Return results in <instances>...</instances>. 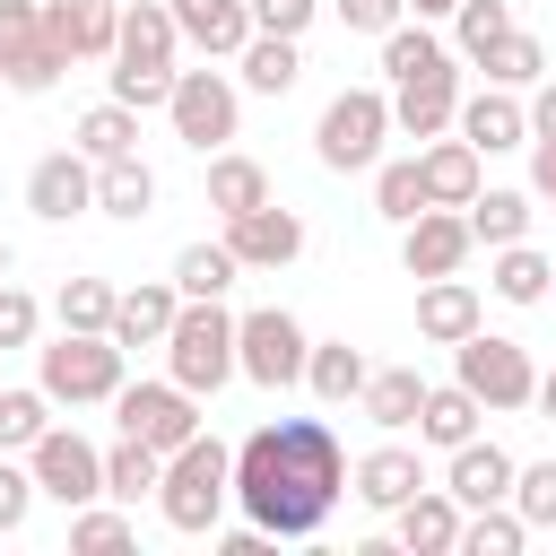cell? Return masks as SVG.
I'll return each instance as SVG.
<instances>
[{"instance_id":"cell-29","label":"cell","mask_w":556,"mask_h":556,"mask_svg":"<svg viewBox=\"0 0 556 556\" xmlns=\"http://www.w3.org/2000/svg\"><path fill=\"white\" fill-rule=\"evenodd\" d=\"M96 165H113V156H139V104H122V96H104V104H87L78 113V130H70Z\"/></svg>"},{"instance_id":"cell-39","label":"cell","mask_w":556,"mask_h":556,"mask_svg":"<svg viewBox=\"0 0 556 556\" xmlns=\"http://www.w3.org/2000/svg\"><path fill=\"white\" fill-rule=\"evenodd\" d=\"M521 547H530V521L513 504H478L460 521V556H521Z\"/></svg>"},{"instance_id":"cell-4","label":"cell","mask_w":556,"mask_h":556,"mask_svg":"<svg viewBox=\"0 0 556 556\" xmlns=\"http://www.w3.org/2000/svg\"><path fill=\"white\" fill-rule=\"evenodd\" d=\"M165 374L182 382V391H200V400H217L243 365H235V313H226V295H200V304H182L174 313V330H165Z\"/></svg>"},{"instance_id":"cell-37","label":"cell","mask_w":556,"mask_h":556,"mask_svg":"<svg viewBox=\"0 0 556 556\" xmlns=\"http://www.w3.org/2000/svg\"><path fill=\"white\" fill-rule=\"evenodd\" d=\"M243 278V261L226 252V243H182L174 252V287H182V304H200V295H226Z\"/></svg>"},{"instance_id":"cell-17","label":"cell","mask_w":556,"mask_h":556,"mask_svg":"<svg viewBox=\"0 0 556 556\" xmlns=\"http://www.w3.org/2000/svg\"><path fill=\"white\" fill-rule=\"evenodd\" d=\"M43 35H52L61 61H113L122 0H43Z\"/></svg>"},{"instance_id":"cell-22","label":"cell","mask_w":556,"mask_h":556,"mask_svg":"<svg viewBox=\"0 0 556 556\" xmlns=\"http://www.w3.org/2000/svg\"><path fill=\"white\" fill-rule=\"evenodd\" d=\"M165 9H174L182 43L208 52V61H235L252 43V0H165Z\"/></svg>"},{"instance_id":"cell-45","label":"cell","mask_w":556,"mask_h":556,"mask_svg":"<svg viewBox=\"0 0 556 556\" xmlns=\"http://www.w3.org/2000/svg\"><path fill=\"white\" fill-rule=\"evenodd\" d=\"M35 495H43V486H35V469L0 452V539H17V530H26V513H35Z\"/></svg>"},{"instance_id":"cell-57","label":"cell","mask_w":556,"mask_h":556,"mask_svg":"<svg viewBox=\"0 0 556 556\" xmlns=\"http://www.w3.org/2000/svg\"><path fill=\"white\" fill-rule=\"evenodd\" d=\"M0 391H9V382H0Z\"/></svg>"},{"instance_id":"cell-3","label":"cell","mask_w":556,"mask_h":556,"mask_svg":"<svg viewBox=\"0 0 556 556\" xmlns=\"http://www.w3.org/2000/svg\"><path fill=\"white\" fill-rule=\"evenodd\" d=\"M174 43H182V26H174L165 0H122V35H113V70H104L113 96L156 113L174 96Z\"/></svg>"},{"instance_id":"cell-24","label":"cell","mask_w":556,"mask_h":556,"mask_svg":"<svg viewBox=\"0 0 556 556\" xmlns=\"http://www.w3.org/2000/svg\"><path fill=\"white\" fill-rule=\"evenodd\" d=\"M417 165H426V191H434V208H469V200L486 191V174H478L486 156H478L460 130H452V139H426V148H417Z\"/></svg>"},{"instance_id":"cell-10","label":"cell","mask_w":556,"mask_h":556,"mask_svg":"<svg viewBox=\"0 0 556 556\" xmlns=\"http://www.w3.org/2000/svg\"><path fill=\"white\" fill-rule=\"evenodd\" d=\"M113 417H122V434H139V443L182 452V443L200 434V391H182L174 374H165V382H122V391H113Z\"/></svg>"},{"instance_id":"cell-33","label":"cell","mask_w":556,"mask_h":556,"mask_svg":"<svg viewBox=\"0 0 556 556\" xmlns=\"http://www.w3.org/2000/svg\"><path fill=\"white\" fill-rule=\"evenodd\" d=\"M486 287H495L504 304H547V287H556V261H547V252H530V235H521V243H504V252H495Z\"/></svg>"},{"instance_id":"cell-36","label":"cell","mask_w":556,"mask_h":556,"mask_svg":"<svg viewBox=\"0 0 556 556\" xmlns=\"http://www.w3.org/2000/svg\"><path fill=\"white\" fill-rule=\"evenodd\" d=\"M156 478H165V452H156V443L122 434V443L104 452V495H113V504H139V495H156Z\"/></svg>"},{"instance_id":"cell-53","label":"cell","mask_w":556,"mask_h":556,"mask_svg":"<svg viewBox=\"0 0 556 556\" xmlns=\"http://www.w3.org/2000/svg\"><path fill=\"white\" fill-rule=\"evenodd\" d=\"M452 9H460V0H408V17H426V26H434V17H452Z\"/></svg>"},{"instance_id":"cell-21","label":"cell","mask_w":556,"mask_h":556,"mask_svg":"<svg viewBox=\"0 0 556 556\" xmlns=\"http://www.w3.org/2000/svg\"><path fill=\"white\" fill-rule=\"evenodd\" d=\"M513 478H521V460L504 452V443H460L452 452V469H443V486L460 495V513H478V504H513Z\"/></svg>"},{"instance_id":"cell-18","label":"cell","mask_w":556,"mask_h":556,"mask_svg":"<svg viewBox=\"0 0 556 556\" xmlns=\"http://www.w3.org/2000/svg\"><path fill=\"white\" fill-rule=\"evenodd\" d=\"M478 156H504V148H530V104H521V87H478V96H460V122H452Z\"/></svg>"},{"instance_id":"cell-25","label":"cell","mask_w":556,"mask_h":556,"mask_svg":"<svg viewBox=\"0 0 556 556\" xmlns=\"http://www.w3.org/2000/svg\"><path fill=\"white\" fill-rule=\"evenodd\" d=\"M174 313H182V287H174V278L122 287V304H113V339H122V348H165Z\"/></svg>"},{"instance_id":"cell-41","label":"cell","mask_w":556,"mask_h":556,"mask_svg":"<svg viewBox=\"0 0 556 556\" xmlns=\"http://www.w3.org/2000/svg\"><path fill=\"white\" fill-rule=\"evenodd\" d=\"M495 35H513V0H460L452 9V52L460 61H486Z\"/></svg>"},{"instance_id":"cell-30","label":"cell","mask_w":556,"mask_h":556,"mask_svg":"<svg viewBox=\"0 0 556 556\" xmlns=\"http://www.w3.org/2000/svg\"><path fill=\"white\" fill-rule=\"evenodd\" d=\"M269 200V174H261V156H243V148H217L208 156V208L217 217H243V208H261Z\"/></svg>"},{"instance_id":"cell-48","label":"cell","mask_w":556,"mask_h":556,"mask_svg":"<svg viewBox=\"0 0 556 556\" xmlns=\"http://www.w3.org/2000/svg\"><path fill=\"white\" fill-rule=\"evenodd\" d=\"M321 0H252V35H304Z\"/></svg>"},{"instance_id":"cell-34","label":"cell","mask_w":556,"mask_h":556,"mask_svg":"<svg viewBox=\"0 0 556 556\" xmlns=\"http://www.w3.org/2000/svg\"><path fill=\"white\" fill-rule=\"evenodd\" d=\"M374 208H382L391 226L426 217V208H434V191H426V165H417V156H382V165H374Z\"/></svg>"},{"instance_id":"cell-35","label":"cell","mask_w":556,"mask_h":556,"mask_svg":"<svg viewBox=\"0 0 556 556\" xmlns=\"http://www.w3.org/2000/svg\"><path fill=\"white\" fill-rule=\"evenodd\" d=\"M460 217H469V235H478L486 252H504V243H521V235H530V217H539V208H530V191H478Z\"/></svg>"},{"instance_id":"cell-7","label":"cell","mask_w":556,"mask_h":556,"mask_svg":"<svg viewBox=\"0 0 556 556\" xmlns=\"http://www.w3.org/2000/svg\"><path fill=\"white\" fill-rule=\"evenodd\" d=\"M452 382H469L495 417H513V408H530V400H539V365H530V348H521V339H504V330H486V321L452 348Z\"/></svg>"},{"instance_id":"cell-47","label":"cell","mask_w":556,"mask_h":556,"mask_svg":"<svg viewBox=\"0 0 556 556\" xmlns=\"http://www.w3.org/2000/svg\"><path fill=\"white\" fill-rule=\"evenodd\" d=\"M330 9H339V26H348V35H374V43L408 17V0H330Z\"/></svg>"},{"instance_id":"cell-20","label":"cell","mask_w":556,"mask_h":556,"mask_svg":"<svg viewBox=\"0 0 556 556\" xmlns=\"http://www.w3.org/2000/svg\"><path fill=\"white\" fill-rule=\"evenodd\" d=\"M478 321H486V304H478V287H469L460 269H452V278H417V339L460 348Z\"/></svg>"},{"instance_id":"cell-56","label":"cell","mask_w":556,"mask_h":556,"mask_svg":"<svg viewBox=\"0 0 556 556\" xmlns=\"http://www.w3.org/2000/svg\"><path fill=\"white\" fill-rule=\"evenodd\" d=\"M547 304H556V287H547Z\"/></svg>"},{"instance_id":"cell-14","label":"cell","mask_w":556,"mask_h":556,"mask_svg":"<svg viewBox=\"0 0 556 556\" xmlns=\"http://www.w3.org/2000/svg\"><path fill=\"white\" fill-rule=\"evenodd\" d=\"M0 70H9V87L17 96H43L70 61L52 52V35H43V0H0Z\"/></svg>"},{"instance_id":"cell-51","label":"cell","mask_w":556,"mask_h":556,"mask_svg":"<svg viewBox=\"0 0 556 556\" xmlns=\"http://www.w3.org/2000/svg\"><path fill=\"white\" fill-rule=\"evenodd\" d=\"M530 139H556V78H539L530 96Z\"/></svg>"},{"instance_id":"cell-11","label":"cell","mask_w":556,"mask_h":556,"mask_svg":"<svg viewBox=\"0 0 556 556\" xmlns=\"http://www.w3.org/2000/svg\"><path fill=\"white\" fill-rule=\"evenodd\" d=\"M26 469H35V486H43L61 513H78V504L104 495V452H96L78 426H43L35 452H26Z\"/></svg>"},{"instance_id":"cell-49","label":"cell","mask_w":556,"mask_h":556,"mask_svg":"<svg viewBox=\"0 0 556 556\" xmlns=\"http://www.w3.org/2000/svg\"><path fill=\"white\" fill-rule=\"evenodd\" d=\"M530 200L556 208V139H530Z\"/></svg>"},{"instance_id":"cell-32","label":"cell","mask_w":556,"mask_h":556,"mask_svg":"<svg viewBox=\"0 0 556 556\" xmlns=\"http://www.w3.org/2000/svg\"><path fill=\"white\" fill-rule=\"evenodd\" d=\"M96 208H104V217H122V226H139V217L156 208V174H148L139 156H113V165H96Z\"/></svg>"},{"instance_id":"cell-38","label":"cell","mask_w":556,"mask_h":556,"mask_svg":"<svg viewBox=\"0 0 556 556\" xmlns=\"http://www.w3.org/2000/svg\"><path fill=\"white\" fill-rule=\"evenodd\" d=\"M478 70H486V87H539V78H547V52H539V35H530V26H513V35H495V43H486V61H478Z\"/></svg>"},{"instance_id":"cell-16","label":"cell","mask_w":556,"mask_h":556,"mask_svg":"<svg viewBox=\"0 0 556 556\" xmlns=\"http://www.w3.org/2000/svg\"><path fill=\"white\" fill-rule=\"evenodd\" d=\"M469 252H478V235H469L460 208H426V217L400 226V261H408V278H452Z\"/></svg>"},{"instance_id":"cell-23","label":"cell","mask_w":556,"mask_h":556,"mask_svg":"<svg viewBox=\"0 0 556 556\" xmlns=\"http://www.w3.org/2000/svg\"><path fill=\"white\" fill-rule=\"evenodd\" d=\"M417 486H426V460H417L408 443H374V452L356 460V504H365V513H400Z\"/></svg>"},{"instance_id":"cell-2","label":"cell","mask_w":556,"mask_h":556,"mask_svg":"<svg viewBox=\"0 0 556 556\" xmlns=\"http://www.w3.org/2000/svg\"><path fill=\"white\" fill-rule=\"evenodd\" d=\"M226 504H235V443H217V434L200 426L182 452H165L156 513H165V530H182V539H217Z\"/></svg>"},{"instance_id":"cell-19","label":"cell","mask_w":556,"mask_h":556,"mask_svg":"<svg viewBox=\"0 0 556 556\" xmlns=\"http://www.w3.org/2000/svg\"><path fill=\"white\" fill-rule=\"evenodd\" d=\"M460 521H469V513H460L452 486H417V495L391 513V530H400L408 556H460Z\"/></svg>"},{"instance_id":"cell-46","label":"cell","mask_w":556,"mask_h":556,"mask_svg":"<svg viewBox=\"0 0 556 556\" xmlns=\"http://www.w3.org/2000/svg\"><path fill=\"white\" fill-rule=\"evenodd\" d=\"M35 330H43V304L0 278V356H9V348H35Z\"/></svg>"},{"instance_id":"cell-42","label":"cell","mask_w":556,"mask_h":556,"mask_svg":"<svg viewBox=\"0 0 556 556\" xmlns=\"http://www.w3.org/2000/svg\"><path fill=\"white\" fill-rule=\"evenodd\" d=\"M130 539H139V521L122 504H78L70 513V547L78 556H104V547H130Z\"/></svg>"},{"instance_id":"cell-50","label":"cell","mask_w":556,"mask_h":556,"mask_svg":"<svg viewBox=\"0 0 556 556\" xmlns=\"http://www.w3.org/2000/svg\"><path fill=\"white\" fill-rule=\"evenodd\" d=\"M217 547H226V556H269L278 539H269L261 521H243V530H217Z\"/></svg>"},{"instance_id":"cell-1","label":"cell","mask_w":556,"mask_h":556,"mask_svg":"<svg viewBox=\"0 0 556 556\" xmlns=\"http://www.w3.org/2000/svg\"><path fill=\"white\" fill-rule=\"evenodd\" d=\"M348 452L321 417H269L235 443V504L269 539H313L348 495Z\"/></svg>"},{"instance_id":"cell-13","label":"cell","mask_w":556,"mask_h":556,"mask_svg":"<svg viewBox=\"0 0 556 556\" xmlns=\"http://www.w3.org/2000/svg\"><path fill=\"white\" fill-rule=\"evenodd\" d=\"M26 208L43 217V226H70V217H87L96 208V156L70 139V148H52V156H35L26 165Z\"/></svg>"},{"instance_id":"cell-27","label":"cell","mask_w":556,"mask_h":556,"mask_svg":"<svg viewBox=\"0 0 556 556\" xmlns=\"http://www.w3.org/2000/svg\"><path fill=\"white\" fill-rule=\"evenodd\" d=\"M356 408H365L382 434H400V426H417V408H426V374H417V365H374L365 391H356Z\"/></svg>"},{"instance_id":"cell-12","label":"cell","mask_w":556,"mask_h":556,"mask_svg":"<svg viewBox=\"0 0 556 556\" xmlns=\"http://www.w3.org/2000/svg\"><path fill=\"white\" fill-rule=\"evenodd\" d=\"M452 122H460V52L391 87V130H400V139H417V148H426V139H443Z\"/></svg>"},{"instance_id":"cell-6","label":"cell","mask_w":556,"mask_h":556,"mask_svg":"<svg viewBox=\"0 0 556 556\" xmlns=\"http://www.w3.org/2000/svg\"><path fill=\"white\" fill-rule=\"evenodd\" d=\"M382 139H391V96L382 87H339L313 122V156L330 174H374L382 165Z\"/></svg>"},{"instance_id":"cell-52","label":"cell","mask_w":556,"mask_h":556,"mask_svg":"<svg viewBox=\"0 0 556 556\" xmlns=\"http://www.w3.org/2000/svg\"><path fill=\"white\" fill-rule=\"evenodd\" d=\"M530 408H539V417H547V426H556V365H547V374H539V400H530Z\"/></svg>"},{"instance_id":"cell-5","label":"cell","mask_w":556,"mask_h":556,"mask_svg":"<svg viewBox=\"0 0 556 556\" xmlns=\"http://www.w3.org/2000/svg\"><path fill=\"white\" fill-rule=\"evenodd\" d=\"M122 339L113 330H61L52 348H35V382L52 391V408H113V391H122Z\"/></svg>"},{"instance_id":"cell-40","label":"cell","mask_w":556,"mask_h":556,"mask_svg":"<svg viewBox=\"0 0 556 556\" xmlns=\"http://www.w3.org/2000/svg\"><path fill=\"white\" fill-rule=\"evenodd\" d=\"M113 304H122V287H104V278H61L52 321H61V330H113Z\"/></svg>"},{"instance_id":"cell-9","label":"cell","mask_w":556,"mask_h":556,"mask_svg":"<svg viewBox=\"0 0 556 556\" xmlns=\"http://www.w3.org/2000/svg\"><path fill=\"white\" fill-rule=\"evenodd\" d=\"M304 356H313V339H304V321H295L287 304L235 313V365H243V382L287 391V382H304Z\"/></svg>"},{"instance_id":"cell-31","label":"cell","mask_w":556,"mask_h":556,"mask_svg":"<svg viewBox=\"0 0 556 556\" xmlns=\"http://www.w3.org/2000/svg\"><path fill=\"white\" fill-rule=\"evenodd\" d=\"M235 70H243L252 96H287V87L304 78V52H295V35H252V43L235 52Z\"/></svg>"},{"instance_id":"cell-15","label":"cell","mask_w":556,"mask_h":556,"mask_svg":"<svg viewBox=\"0 0 556 556\" xmlns=\"http://www.w3.org/2000/svg\"><path fill=\"white\" fill-rule=\"evenodd\" d=\"M226 252H235L243 269H287V261L304 252V217L278 208V200H261V208L226 217Z\"/></svg>"},{"instance_id":"cell-28","label":"cell","mask_w":556,"mask_h":556,"mask_svg":"<svg viewBox=\"0 0 556 556\" xmlns=\"http://www.w3.org/2000/svg\"><path fill=\"white\" fill-rule=\"evenodd\" d=\"M365 348H348V339H313V356H304V391L313 400H330V408H348L356 391H365Z\"/></svg>"},{"instance_id":"cell-43","label":"cell","mask_w":556,"mask_h":556,"mask_svg":"<svg viewBox=\"0 0 556 556\" xmlns=\"http://www.w3.org/2000/svg\"><path fill=\"white\" fill-rule=\"evenodd\" d=\"M52 426V391H0V452H35V434Z\"/></svg>"},{"instance_id":"cell-8","label":"cell","mask_w":556,"mask_h":556,"mask_svg":"<svg viewBox=\"0 0 556 556\" xmlns=\"http://www.w3.org/2000/svg\"><path fill=\"white\" fill-rule=\"evenodd\" d=\"M165 122H174V139H182V148L217 156V148H235V130H243V87H235L226 70H174Z\"/></svg>"},{"instance_id":"cell-55","label":"cell","mask_w":556,"mask_h":556,"mask_svg":"<svg viewBox=\"0 0 556 556\" xmlns=\"http://www.w3.org/2000/svg\"><path fill=\"white\" fill-rule=\"evenodd\" d=\"M0 87H9V70H0Z\"/></svg>"},{"instance_id":"cell-54","label":"cell","mask_w":556,"mask_h":556,"mask_svg":"<svg viewBox=\"0 0 556 556\" xmlns=\"http://www.w3.org/2000/svg\"><path fill=\"white\" fill-rule=\"evenodd\" d=\"M0 278H9V243H0Z\"/></svg>"},{"instance_id":"cell-26","label":"cell","mask_w":556,"mask_h":556,"mask_svg":"<svg viewBox=\"0 0 556 556\" xmlns=\"http://www.w3.org/2000/svg\"><path fill=\"white\" fill-rule=\"evenodd\" d=\"M478 417H486V400H478L469 382H426V408H417V443H434V452H460V443L478 434Z\"/></svg>"},{"instance_id":"cell-44","label":"cell","mask_w":556,"mask_h":556,"mask_svg":"<svg viewBox=\"0 0 556 556\" xmlns=\"http://www.w3.org/2000/svg\"><path fill=\"white\" fill-rule=\"evenodd\" d=\"M513 513H521L530 530H556V460H530V469L513 478Z\"/></svg>"}]
</instances>
